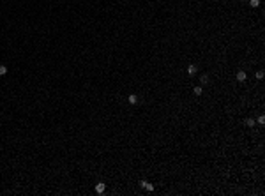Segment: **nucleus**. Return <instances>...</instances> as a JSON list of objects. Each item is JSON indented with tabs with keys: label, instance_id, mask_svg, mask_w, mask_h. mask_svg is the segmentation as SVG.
Segmentation results:
<instances>
[{
	"label": "nucleus",
	"instance_id": "obj_1",
	"mask_svg": "<svg viewBox=\"0 0 265 196\" xmlns=\"http://www.w3.org/2000/svg\"><path fill=\"white\" fill-rule=\"evenodd\" d=\"M106 189V184H103V182H99V184H95V193L97 194H103Z\"/></svg>",
	"mask_w": 265,
	"mask_h": 196
},
{
	"label": "nucleus",
	"instance_id": "obj_2",
	"mask_svg": "<svg viewBox=\"0 0 265 196\" xmlns=\"http://www.w3.org/2000/svg\"><path fill=\"white\" fill-rule=\"evenodd\" d=\"M140 184H141V187H145L147 191H154V185L150 184V182H147V180H141Z\"/></svg>",
	"mask_w": 265,
	"mask_h": 196
},
{
	"label": "nucleus",
	"instance_id": "obj_3",
	"mask_svg": "<svg viewBox=\"0 0 265 196\" xmlns=\"http://www.w3.org/2000/svg\"><path fill=\"white\" fill-rule=\"evenodd\" d=\"M196 71H198V67H196L194 64H191V65L187 67V74H191V76H193V74H196Z\"/></svg>",
	"mask_w": 265,
	"mask_h": 196
},
{
	"label": "nucleus",
	"instance_id": "obj_4",
	"mask_svg": "<svg viewBox=\"0 0 265 196\" xmlns=\"http://www.w3.org/2000/svg\"><path fill=\"white\" fill-rule=\"evenodd\" d=\"M127 101H129V104H136V102H138V95L131 94L129 97H127Z\"/></svg>",
	"mask_w": 265,
	"mask_h": 196
},
{
	"label": "nucleus",
	"instance_id": "obj_5",
	"mask_svg": "<svg viewBox=\"0 0 265 196\" xmlns=\"http://www.w3.org/2000/svg\"><path fill=\"white\" fill-rule=\"evenodd\" d=\"M237 80H239V81H246V72L239 71V72H237Z\"/></svg>",
	"mask_w": 265,
	"mask_h": 196
},
{
	"label": "nucleus",
	"instance_id": "obj_6",
	"mask_svg": "<svg viewBox=\"0 0 265 196\" xmlns=\"http://www.w3.org/2000/svg\"><path fill=\"white\" fill-rule=\"evenodd\" d=\"M193 92H194V94H196V95H201V92H203V89H201L200 85H198V87H194V89H193Z\"/></svg>",
	"mask_w": 265,
	"mask_h": 196
},
{
	"label": "nucleus",
	"instance_id": "obj_7",
	"mask_svg": "<svg viewBox=\"0 0 265 196\" xmlns=\"http://www.w3.org/2000/svg\"><path fill=\"white\" fill-rule=\"evenodd\" d=\"M249 6H251V7H258L260 6V0H249Z\"/></svg>",
	"mask_w": 265,
	"mask_h": 196
},
{
	"label": "nucleus",
	"instance_id": "obj_8",
	"mask_svg": "<svg viewBox=\"0 0 265 196\" xmlns=\"http://www.w3.org/2000/svg\"><path fill=\"white\" fill-rule=\"evenodd\" d=\"M200 81H201L203 85H205L207 81H209V76H207V74H201V76H200Z\"/></svg>",
	"mask_w": 265,
	"mask_h": 196
},
{
	"label": "nucleus",
	"instance_id": "obj_9",
	"mask_svg": "<svg viewBox=\"0 0 265 196\" xmlns=\"http://www.w3.org/2000/svg\"><path fill=\"white\" fill-rule=\"evenodd\" d=\"M4 74H7V67L6 65H0V76H4Z\"/></svg>",
	"mask_w": 265,
	"mask_h": 196
},
{
	"label": "nucleus",
	"instance_id": "obj_10",
	"mask_svg": "<svg viewBox=\"0 0 265 196\" xmlns=\"http://www.w3.org/2000/svg\"><path fill=\"white\" fill-rule=\"evenodd\" d=\"M246 125L253 127V125H254V120H253V119H247V120H246Z\"/></svg>",
	"mask_w": 265,
	"mask_h": 196
},
{
	"label": "nucleus",
	"instance_id": "obj_11",
	"mask_svg": "<svg viewBox=\"0 0 265 196\" xmlns=\"http://www.w3.org/2000/svg\"><path fill=\"white\" fill-rule=\"evenodd\" d=\"M256 78H258V80H262V78H263V71H258V72H256Z\"/></svg>",
	"mask_w": 265,
	"mask_h": 196
},
{
	"label": "nucleus",
	"instance_id": "obj_12",
	"mask_svg": "<svg viewBox=\"0 0 265 196\" xmlns=\"http://www.w3.org/2000/svg\"><path fill=\"white\" fill-rule=\"evenodd\" d=\"M258 124H262V125L265 124V117H263V115H262V117H260V119H258Z\"/></svg>",
	"mask_w": 265,
	"mask_h": 196
}]
</instances>
